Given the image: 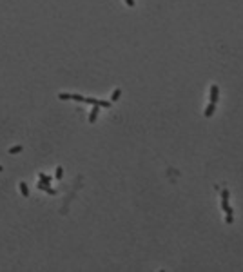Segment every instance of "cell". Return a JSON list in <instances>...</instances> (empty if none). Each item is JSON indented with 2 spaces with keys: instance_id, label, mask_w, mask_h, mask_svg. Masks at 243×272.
Instances as JSON below:
<instances>
[{
  "instance_id": "5b68a950",
  "label": "cell",
  "mask_w": 243,
  "mask_h": 272,
  "mask_svg": "<svg viewBox=\"0 0 243 272\" xmlns=\"http://www.w3.org/2000/svg\"><path fill=\"white\" fill-rule=\"evenodd\" d=\"M18 189H20V192H22V196H24V198H27V196H29V189H27L26 181H20V185H18Z\"/></svg>"
},
{
  "instance_id": "3957f363",
  "label": "cell",
  "mask_w": 243,
  "mask_h": 272,
  "mask_svg": "<svg viewBox=\"0 0 243 272\" xmlns=\"http://www.w3.org/2000/svg\"><path fill=\"white\" fill-rule=\"evenodd\" d=\"M98 111H100V105H93V111L89 113V123L96 122V118H98Z\"/></svg>"
},
{
  "instance_id": "6da1fadb",
  "label": "cell",
  "mask_w": 243,
  "mask_h": 272,
  "mask_svg": "<svg viewBox=\"0 0 243 272\" xmlns=\"http://www.w3.org/2000/svg\"><path fill=\"white\" fill-rule=\"evenodd\" d=\"M218 96H220V87L214 83V85H211V104H216Z\"/></svg>"
},
{
  "instance_id": "8fae6325",
  "label": "cell",
  "mask_w": 243,
  "mask_h": 272,
  "mask_svg": "<svg viewBox=\"0 0 243 272\" xmlns=\"http://www.w3.org/2000/svg\"><path fill=\"white\" fill-rule=\"evenodd\" d=\"M83 102H85V104H91V105H98V100H96V98H85Z\"/></svg>"
},
{
  "instance_id": "ba28073f",
  "label": "cell",
  "mask_w": 243,
  "mask_h": 272,
  "mask_svg": "<svg viewBox=\"0 0 243 272\" xmlns=\"http://www.w3.org/2000/svg\"><path fill=\"white\" fill-rule=\"evenodd\" d=\"M22 149H24L22 145H15V147L9 149V154H18V152H22Z\"/></svg>"
},
{
  "instance_id": "30bf717a",
  "label": "cell",
  "mask_w": 243,
  "mask_h": 272,
  "mask_svg": "<svg viewBox=\"0 0 243 272\" xmlns=\"http://www.w3.org/2000/svg\"><path fill=\"white\" fill-rule=\"evenodd\" d=\"M44 192H47V194H56V192H58V190H54V189H51V185H45V189H44Z\"/></svg>"
},
{
  "instance_id": "7c38bea8",
  "label": "cell",
  "mask_w": 243,
  "mask_h": 272,
  "mask_svg": "<svg viewBox=\"0 0 243 272\" xmlns=\"http://www.w3.org/2000/svg\"><path fill=\"white\" fill-rule=\"evenodd\" d=\"M71 100H76V102H83L85 98H83L82 95H71Z\"/></svg>"
},
{
  "instance_id": "9c48e42d",
  "label": "cell",
  "mask_w": 243,
  "mask_h": 272,
  "mask_svg": "<svg viewBox=\"0 0 243 272\" xmlns=\"http://www.w3.org/2000/svg\"><path fill=\"white\" fill-rule=\"evenodd\" d=\"M98 105H100V107H105V109H109L111 105H113V102H107V100H98Z\"/></svg>"
},
{
  "instance_id": "277c9868",
  "label": "cell",
  "mask_w": 243,
  "mask_h": 272,
  "mask_svg": "<svg viewBox=\"0 0 243 272\" xmlns=\"http://www.w3.org/2000/svg\"><path fill=\"white\" fill-rule=\"evenodd\" d=\"M38 178H40V181H44L45 185H51V181H53V176H47L44 172H38Z\"/></svg>"
},
{
  "instance_id": "7a4b0ae2",
  "label": "cell",
  "mask_w": 243,
  "mask_h": 272,
  "mask_svg": "<svg viewBox=\"0 0 243 272\" xmlns=\"http://www.w3.org/2000/svg\"><path fill=\"white\" fill-rule=\"evenodd\" d=\"M214 111H216V104H209V105L205 107V111H203V116H205V118H211V116L214 114Z\"/></svg>"
},
{
  "instance_id": "2e32d148",
  "label": "cell",
  "mask_w": 243,
  "mask_h": 272,
  "mask_svg": "<svg viewBox=\"0 0 243 272\" xmlns=\"http://www.w3.org/2000/svg\"><path fill=\"white\" fill-rule=\"evenodd\" d=\"M2 171H4V167H2V165H0V172H2Z\"/></svg>"
},
{
  "instance_id": "52a82bcc",
  "label": "cell",
  "mask_w": 243,
  "mask_h": 272,
  "mask_svg": "<svg viewBox=\"0 0 243 272\" xmlns=\"http://www.w3.org/2000/svg\"><path fill=\"white\" fill-rule=\"evenodd\" d=\"M62 176H64V169L58 165V167H56V171H54V178H56V180H62Z\"/></svg>"
},
{
  "instance_id": "9a60e30c",
  "label": "cell",
  "mask_w": 243,
  "mask_h": 272,
  "mask_svg": "<svg viewBox=\"0 0 243 272\" xmlns=\"http://www.w3.org/2000/svg\"><path fill=\"white\" fill-rule=\"evenodd\" d=\"M125 4H127V6H129V7H134V0H125Z\"/></svg>"
},
{
  "instance_id": "4fadbf2b",
  "label": "cell",
  "mask_w": 243,
  "mask_h": 272,
  "mask_svg": "<svg viewBox=\"0 0 243 272\" xmlns=\"http://www.w3.org/2000/svg\"><path fill=\"white\" fill-rule=\"evenodd\" d=\"M232 221H234V214H227V218H225V223H232Z\"/></svg>"
},
{
  "instance_id": "5bb4252c",
  "label": "cell",
  "mask_w": 243,
  "mask_h": 272,
  "mask_svg": "<svg viewBox=\"0 0 243 272\" xmlns=\"http://www.w3.org/2000/svg\"><path fill=\"white\" fill-rule=\"evenodd\" d=\"M229 196H230V192L227 189H223L221 190V198H227V200H229Z\"/></svg>"
},
{
  "instance_id": "8992f818",
  "label": "cell",
  "mask_w": 243,
  "mask_h": 272,
  "mask_svg": "<svg viewBox=\"0 0 243 272\" xmlns=\"http://www.w3.org/2000/svg\"><path fill=\"white\" fill-rule=\"evenodd\" d=\"M120 95H122V89H114L113 95H111V102H116V100L120 98Z\"/></svg>"
}]
</instances>
